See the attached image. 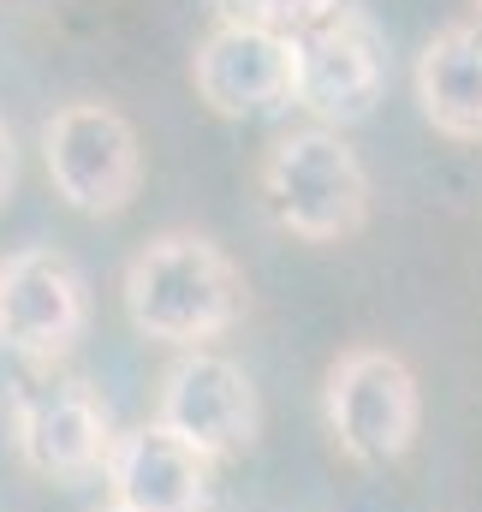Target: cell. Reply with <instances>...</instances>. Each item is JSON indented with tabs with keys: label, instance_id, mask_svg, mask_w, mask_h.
Instances as JSON below:
<instances>
[{
	"label": "cell",
	"instance_id": "6da1fadb",
	"mask_svg": "<svg viewBox=\"0 0 482 512\" xmlns=\"http://www.w3.org/2000/svg\"><path fill=\"white\" fill-rule=\"evenodd\" d=\"M125 316L143 340L197 352L244 316V274L203 233H161L125 262Z\"/></svg>",
	"mask_w": 482,
	"mask_h": 512
},
{
	"label": "cell",
	"instance_id": "7a4b0ae2",
	"mask_svg": "<svg viewBox=\"0 0 482 512\" xmlns=\"http://www.w3.org/2000/svg\"><path fill=\"white\" fill-rule=\"evenodd\" d=\"M268 221L304 245H340L369 221V173L358 149L328 126L280 131L256 167Z\"/></svg>",
	"mask_w": 482,
	"mask_h": 512
},
{
	"label": "cell",
	"instance_id": "3957f363",
	"mask_svg": "<svg viewBox=\"0 0 482 512\" xmlns=\"http://www.w3.org/2000/svg\"><path fill=\"white\" fill-rule=\"evenodd\" d=\"M328 435L352 465H393L411 453L423 429V393L399 352L387 346H352L328 364L322 382Z\"/></svg>",
	"mask_w": 482,
	"mask_h": 512
},
{
	"label": "cell",
	"instance_id": "277c9868",
	"mask_svg": "<svg viewBox=\"0 0 482 512\" xmlns=\"http://www.w3.org/2000/svg\"><path fill=\"white\" fill-rule=\"evenodd\" d=\"M90 328V286L54 245H30L0 262V346L30 370H60Z\"/></svg>",
	"mask_w": 482,
	"mask_h": 512
},
{
	"label": "cell",
	"instance_id": "5b68a950",
	"mask_svg": "<svg viewBox=\"0 0 482 512\" xmlns=\"http://www.w3.org/2000/svg\"><path fill=\"white\" fill-rule=\"evenodd\" d=\"M12 441H18V459L36 477L78 483V477H90V471L108 465L114 423H108L102 393L84 376L30 370L18 382V393H12Z\"/></svg>",
	"mask_w": 482,
	"mask_h": 512
},
{
	"label": "cell",
	"instance_id": "8992f818",
	"mask_svg": "<svg viewBox=\"0 0 482 512\" xmlns=\"http://www.w3.org/2000/svg\"><path fill=\"white\" fill-rule=\"evenodd\" d=\"M42 161L78 215H120L143 185V143L108 102H66L42 126Z\"/></svg>",
	"mask_w": 482,
	"mask_h": 512
},
{
	"label": "cell",
	"instance_id": "52a82bcc",
	"mask_svg": "<svg viewBox=\"0 0 482 512\" xmlns=\"http://www.w3.org/2000/svg\"><path fill=\"white\" fill-rule=\"evenodd\" d=\"M155 423L173 429L179 441H191L209 465H227L256 441L262 411H256V387L239 364L197 346L167 364L161 393H155Z\"/></svg>",
	"mask_w": 482,
	"mask_h": 512
},
{
	"label": "cell",
	"instance_id": "ba28073f",
	"mask_svg": "<svg viewBox=\"0 0 482 512\" xmlns=\"http://www.w3.org/2000/svg\"><path fill=\"white\" fill-rule=\"evenodd\" d=\"M381 84H387L381 42H375L369 18L352 6L292 42V102L310 108L316 126L340 131L369 120L381 102Z\"/></svg>",
	"mask_w": 482,
	"mask_h": 512
},
{
	"label": "cell",
	"instance_id": "9c48e42d",
	"mask_svg": "<svg viewBox=\"0 0 482 512\" xmlns=\"http://www.w3.org/2000/svg\"><path fill=\"white\" fill-rule=\"evenodd\" d=\"M191 84L221 120L274 114L292 102V42L274 30H250V24H215L197 42Z\"/></svg>",
	"mask_w": 482,
	"mask_h": 512
},
{
	"label": "cell",
	"instance_id": "30bf717a",
	"mask_svg": "<svg viewBox=\"0 0 482 512\" xmlns=\"http://www.w3.org/2000/svg\"><path fill=\"white\" fill-rule=\"evenodd\" d=\"M102 483H108L114 507H125V512H203L209 507L215 465L191 441H179L173 429L137 423V429L114 435Z\"/></svg>",
	"mask_w": 482,
	"mask_h": 512
},
{
	"label": "cell",
	"instance_id": "8fae6325",
	"mask_svg": "<svg viewBox=\"0 0 482 512\" xmlns=\"http://www.w3.org/2000/svg\"><path fill=\"white\" fill-rule=\"evenodd\" d=\"M411 90H417L423 120L441 137L482 143V18L447 24L423 42Z\"/></svg>",
	"mask_w": 482,
	"mask_h": 512
},
{
	"label": "cell",
	"instance_id": "7c38bea8",
	"mask_svg": "<svg viewBox=\"0 0 482 512\" xmlns=\"http://www.w3.org/2000/svg\"><path fill=\"white\" fill-rule=\"evenodd\" d=\"M221 12V24H250V30H274L286 42L310 36L316 24H328L334 12H346V0H209Z\"/></svg>",
	"mask_w": 482,
	"mask_h": 512
},
{
	"label": "cell",
	"instance_id": "4fadbf2b",
	"mask_svg": "<svg viewBox=\"0 0 482 512\" xmlns=\"http://www.w3.org/2000/svg\"><path fill=\"white\" fill-rule=\"evenodd\" d=\"M12 185H18V143H12V131H6V120H0V209H6Z\"/></svg>",
	"mask_w": 482,
	"mask_h": 512
},
{
	"label": "cell",
	"instance_id": "5bb4252c",
	"mask_svg": "<svg viewBox=\"0 0 482 512\" xmlns=\"http://www.w3.org/2000/svg\"><path fill=\"white\" fill-rule=\"evenodd\" d=\"M102 512H125V507H114V501H108V507H102Z\"/></svg>",
	"mask_w": 482,
	"mask_h": 512
},
{
	"label": "cell",
	"instance_id": "9a60e30c",
	"mask_svg": "<svg viewBox=\"0 0 482 512\" xmlns=\"http://www.w3.org/2000/svg\"><path fill=\"white\" fill-rule=\"evenodd\" d=\"M477 6H482V0H477Z\"/></svg>",
	"mask_w": 482,
	"mask_h": 512
}]
</instances>
